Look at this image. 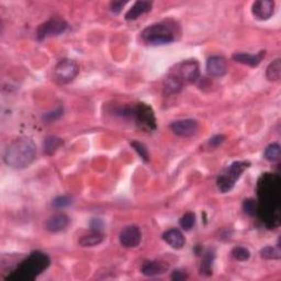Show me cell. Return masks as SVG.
I'll list each match as a JSON object with an SVG mask.
<instances>
[{
  "mask_svg": "<svg viewBox=\"0 0 281 281\" xmlns=\"http://www.w3.org/2000/svg\"><path fill=\"white\" fill-rule=\"evenodd\" d=\"M163 239L170 247H173L175 250L183 249L186 244L184 234L179 230H176V228H171V230L165 232Z\"/></svg>",
  "mask_w": 281,
  "mask_h": 281,
  "instance_id": "cell-15",
  "label": "cell"
},
{
  "mask_svg": "<svg viewBox=\"0 0 281 281\" xmlns=\"http://www.w3.org/2000/svg\"><path fill=\"white\" fill-rule=\"evenodd\" d=\"M126 1H113L111 2V10L114 13H120Z\"/></svg>",
  "mask_w": 281,
  "mask_h": 281,
  "instance_id": "cell-34",
  "label": "cell"
},
{
  "mask_svg": "<svg viewBox=\"0 0 281 281\" xmlns=\"http://www.w3.org/2000/svg\"><path fill=\"white\" fill-rule=\"evenodd\" d=\"M79 73V66L75 61L63 60L55 66L54 78L60 84H68Z\"/></svg>",
  "mask_w": 281,
  "mask_h": 281,
  "instance_id": "cell-6",
  "label": "cell"
},
{
  "mask_svg": "<svg viewBox=\"0 0 281 281\" xmlns=\"http://www.w3.org/2000/svg\"><path fill=\"white\" fill-rule=\"evenodd\" d=\"M243 209H244V212L249 216L253 217L257 213V204L254 199H246L243 202Z\"/></svg>",
  "mask_w": 281,
  "mask_h": 281,
  "instance_id": "cell-29",
  "label": "cell"
},
{
  "mask_svg": "<svg viewBox=\"0 0 281 281\" xmlns=\"http://www.w3.org/2000/svg\"><path fill=\"white\" fill-rule=\"evenodd\" d=\"M260 256L264 259H280L281 258V251L279 247H273L267 246L260 250Z\"/></svg>",
  "mask_w": 281,
  "mask_h": 281,
  "instance_id": "cell-24",
  "label": "cell"
},
{
  "mask_svg": "<svg viewBox=\"0 0 281 281\" xmlns=\"http://www.w3.org/2000/svg\"><path fill=\"white\" fill-rule=\"evenodd\" d=\"M68 28V25L61 18H51L49 21L43 23L37 29V39L43 40L47 36H55L62 34Z\"/></svg>",
  "mask_w": 281,
  "mask_h": 281,
  "instance_id": "cell-7",
  "label": "cell"
},
{
  "mask_svg": "<svg viewBox=\"0 0 281 281\" xmlns=\"http://www.w3.org/2000/svg\"><path fill=\"white\" fill-rule=\"evenodd\" d=\"M131 146L135 150L136 153L141 156V158L143 160H144V161H149L150 160L149 151H147V149H146L144 144H142V143L137 142V141H133V142H131Z\"/></svg>",
  "mask_w": 281,
  "mask_h": 281,
  "instance_id": "cell-28",
  "label": "cell"
},
{
  "mask_svg": "<svg viewBox=\"0 0 281 281\" xmlns=\"http://www.w3.org/2000/svg\"><path fill=\"white\" fill-rule=\"evenodd\" d=\"M69 224V219L67 216H65L63 213L55 214L52 218H50L46 222V230L50 232H61L65 230L66 227Z\"/></svg>",
  "mask_w": 281,
  "mask_h": 281,
  "instance_id": "cell-14",
  "label": "cell"
},
{
  "mask_svg": "<svg viewBox=\"0 0 281 281\" xmlns=\"http://www.w3.org/2000/svg\"><path fill=\"white\" fill-rule=\"evenodd\" d=\"M62 145V140L56 136H47L44 142V149L47 154H53Z\"/></svg>",
  "mask_w": 281,
  "mask_h": 281,
  "instance_id": "cell-25",
  "label": "cell"
},
{
  "mask_svg": "<svg viewBox=\"0 0 281 281\" xmlns=\"http://www.w3.org/2000/svg\"><path fill=\"white\" fill-rule=\"evenodd\" d=\"M36 146L29 137H20L7 147L3 160L13 169H25L35 159Z\"/></svg>",
  "mask_w": 281,
  "mask_h": 281,
  "instance_id": "cell-2",
  "label": "cell"
},
{
  "mask_svg": "<svg viewBox=\"0 0 281 281\" xmlns=\"http://www.w3.org/2000/svg\"><path fill=\"white\" fill-rule=\"evenodd\" d=\"M275 2L273 0H259L253 3L251 12L258 20H268L274 14Z\"/></svg>",
  "mask_w": 281,
  "mask_h": 281,
  "instance_id": "cell-12",
  "label": "cell"
},
{
  "mask_svg": "<svg viewBox=\"0 0 281 281\" xmlns=\"http://www.w3.org/2000/svg\"><path fill=\"white\" fill-rule=\"evenodd\" d=\"M196 224V214L192 212L186 213L185 216L179 220V225L182 226L185 231H190Z\"/></svg>",
  "mask_w": 281,
  "mask_h": 281,
  "instance_id": "cell-26",
  "label": "cell"
},
{
  "mask_svg": "<svg viewBox=\"0 0 281 281\" xmlns=\"http://www.w3.org/2000/svg\"><path fill=\"white\" fill-rule=\"evenodd\" d=\"M250 166V161H245V160L235 161V163H233L232 165L228 166L221 175H219V177L217 179V185L219 190L223 193L231 191L233 187H234L235 183L240 179L241 175L244 173Z\"/></svg>",
  "mask_w": 281,
  "mask_h": 281,
  "instance_id": "cell-5",
  "label": "cell"
},
{
  "mask_svg": "<svg viewBox=\"0 0 281 281\" xmlns=\"http://www.w3.org/2000/svg\"><path fill=\"white\" fill-rule=\"evenodd\" d=\"M224 141H225L224 135L219 134V135H214L213 137H211L210 141H209V144H210L211 147H218V146H220Z\"/></svg>",
  "mask_w": 281,
  "mask_h": 281,
  "instance_id": "cell-33",
  "label": "cell"
},
{
  "mask_svg": "<svg viewBox=\"0 0 281 281\" xmlns=\"http://www.w3.org/2000/svg\"><path fill=\"white\" fill-rule=\"evenodd\" d=\"M168 268V266L166 267L164 264L159 263V261H145L144 264L142 265V273L145 276H156V275H161L164 274L166 269Z\"/></svg>",
  "mask_w": 281,
  "mask_h": 281,
  "instance_id": "cell-18",
  "label": "cell"
},
{
  "mask_svg": "<svg viewBox=\"0 0 281 281\" xmlns=\"http://www.w3.org/2000/svg\"><path fill=\"white\" fill-rule=\"evenodd\" d=\"M179 75L186 83H194L199 78L200 68L197 61H187L178 66Z\"/></svg>",
  "mask_w": 281,
  "mask_h": 281,
  "instance_id": "cell-11",
  "label": "cell"
},
{
  "mask_svg": "<svg viewBox=\"0 0 281 281\" xmlns=\"http://www.w3.org/2000/svg\"><path fill=\"white\" fill-rule=\"evenodd\" d=\"M171 279L176 280V281H180V280H185L187 279V275H186L184 271L180 270H175L173 274H171Z\"/></svg>",
  "mask_w": 281,
  "mask_h": 281,
  "instance_id": "cell-35",
  "label": "cell"
},
{
  "mask_svg": "<svg viewBox=\"0 0 281 281\" xmlns=\"http://www.w3.org/2000/svg\"><path fill=\"white\" fill-rule=\"evenodd\" d=\"M103 235L100 232H93L92 234L85 235L79 240V245L82 247H94L101 244Z\"/></svg>",
  "mask_w": 281,
  "mask_h": 281,
  "instance_id": "cell-20",
  "label": "cell"
},
{
  "mask_svg": "<svg viewBox=\"0 0 281 281\" xmlns=\"http://www.w3.org/2000/svg\"><path fill=\"white\" fill-rule=\"evenodd\" d=\"M142 239V234L140 228L135 225H130L125 227L120 233V243L122 246L126 249H133L140 244Z\"/></svg>",
  "mask_w": 281,
  "mask_h": 281,
  "instance_id": "cell-10",
  "label": "cell"
},
{
  "mask_svg": "<svg viewBox=\"0 0 281 281\" xmlns=\"http://www.w3.org/2000/svg\"><path fill=\"white\" fill-rule=\"evenodd\" d=\"M207 71L212 77H223L227 73V62L222 56H212L207 62Z\"/></svg>",
  "mask_w": 281,
  "mask_h": 281,
  "instance_id": "cell-13",
  "label": "cell"
},
{
  "mask_svg": "<svg viewBox=\"0 0 281 281\" xmlns=\"http://www.w3.org/2000/svg\"><path fill=\"white\" fill-rule=\"evenodd\" d=\"M90 228L93 232H101L103 228V222L100 219H93L90 221Z\"/></svg>",
  "mask_w": 281,
  "mask_h": 281,
  "instance_id": "cell-32",
  "label": "cell"
},
{
  "mask_svg": "<svg viewBox=\"0 0 281 281\" xmlns=\"http://www.w3.org/2000/svg\"><path fill=\"white\" fill-rule=\"evenodd\" d=\"M51 264L49 256L41 251H33L26 260H23L16 270L8 276V281H32Z\"/></svg>",
  "mask_w": 281,
  "mask_h": 281,
  "instance_id": "cell-3",
  "label": "cell"
},
{
  "mask_svg": "<svg viewBox=\"0 0 281 281\" xmlns=\"http://www.w3.org/2000/svg\"><path fill=\"white\" fill-rule=\"evenodd\" d=\"M170 128L176 135L188 137L197 134L199 130V125L193 119H186V120H178L173 122L170 125Z\"/></svg>",
  "mask_w": 281,
  "mask_h": 281,
  "instance_id": "cell-9",
  "label": "cell"
},
{
  "mask_svg": "<svg viewBox=\"0 0 281 281\" xmlns=\"http://www.w3.org/2000/svg\"><path fill=\"white\" fill-rule=\"evenodd\" d=\"M265 56V52H260L258 55H251L247 53H235L233 55V60L236 63H241L244 65H249L250 67H256L261 62V59Z\"/></svg>",
  "mask_w": 281,
  "mask_h": 281,
  "instance_id": "cell-17",
  "label": "cell"
},
{
  "mask_svg": "<svg viewBox=\"0 0 281 281\" xmlns=\"http://www.w3.org/2000/svg\"><path fill=\"white\" fill-rule=\"evenodd\" d=\"M261 212H265V222L269 227L279 225L280 180L276 175H263L258 184Z\"/></svg>",
  "mask_w": 281,
  "mask_h": 281,
  "instance_id": "cell-1",
  "label": "cell"
},
{
  "mask_svg": "<svg viewBox=\"0 0 281 281\" xmlns=\"http://www.w3.org/2000/svg\"><path fill=\"white\" fill-rule=\"evenodd\" d=\"M214 253L212 250H208L203 256V259L201 261V267H200V271L201 274L206 276L212 275V266L214 261Z\"/></svg>",
  "mask_w": 281,
  "mask_h": 281,
  "instance_id": "cell-22",
  "label": "cell"
},
{
  "mask_svg": "<svg viewBox=\"0 0 281 281\" xmlns=\"http://www.w3.org/2000/svg\"><path fill=\"white\" fill-rule=\"evenodd\" d=\"M142 39L151 45H163L174 42L175 32L168 23H156L147 27L142 32Z\"/></svg>",
  "mask_w": 281,
  "mask_h": 281,
  "instance_id": "cell-4",
  "label": "cell"
},
{
  "mask_svg": "<svg viewBox=\"0 0 281 281\" xmlns=\"http://www.w3.org/2000/svg\"><path fill=\"white\" fill-rule=\"evenodd\" d=\"M53 207L56 209H64V208H67L71 204V198L67 197V196H60V197H56L53 202Z\"/></svg>",
  "mask_w": 281,
  "mask_h": 281,
  "instance_id": "cell-30",
  "label": "cell"
},
{
  "mask_svg": "<svg viewBox=\"0 0 281 281\" xmlns=\"http://www.w3.org/2000/svg\"><path fill=\"white\" fill-rule=\"evenodd\" d=\"M232 255L236 260H240V261H245L250 257V250H247L246 247H243V246L235 247V249L232 250Z\"/></svg>",
  "mask_w": 281,
  "mask_h": 281,
  "instance_id": "cell-27",
  "label": "cell"
},
{
  "mask_svg": "<svg viewBox=\"0 0 281 281\" xmlns=\"http://www.w3.org/2000/svg\"><path fill=\"white\" fill-rule=\"evenodd\" d=\"M152 6H153V2L151 1H136L133 4L132 8L128 10L125 14V20L131 21V20H136L137 18L142 14H144L146 12H150Z\"/></svg>",
  "mask_w": 281,
  "mask_h": 281,
  "instance_id": "cell-16",
  "label": "cell"
},
{
  "mask_svg": "<svg viewBox=\"0 0 281 281\" xmlns=\"http://www.w3.org/2000/svg\"><path fill=\"white\" fill-rule=\"evenodd\" d=\"M182 88H183V82H182V79H179V77H177V76L171 75L165 79L164 90L166 94H171L179 93L180 90H182Z\"/></svg>",
  "mask_w": 281,
  "mask_h": 281,
  "instance_id": "cell-19",
  "label": "cell"
},
{
  "mask_svg": "<svg viewBox=\"0 0 281 281\" xmlns=\"http://www.w3.org/2000/svg\"><path fill=\"white\" fill-rule=\"evenodd\" d=\"M62 114H63V109H57V110H55L53 112L46 113L45 116L43 117V119H44V120L47 122H52V121H55L56 119L61 118Z\"/></svg>",
  "mask_w": 281,
  "mask_h": 281,
  "instance_id": "cell-31",
  "label": "cell"
},
{
  "mask_svg": "<svg viewBox=\"0 0 281 281\" xmlns=\"http://www.w3.org/2000/svg\"><path fill=\"white\" fill-rule=\"evenodd\" d=\"M135 118L136 122L141 127L146 128V130H154L156 127V120L154 112L152 109L144 103L137 104L135 109Z\"/></svg>",
  "mask_w": 281,
  "mask_h": 281,
  "instance_id": "cell-8",
  "label": "cell"
},
{
  "mask_svg": "<svg viewBox=\"0 0 281 281\" xmlns=\"http://www.w3.org/2000/svg\"><path fill=\"white\" fill-rule=\"evenodd\" d=\"M281 155V147L277 143H273L265 150V158L269 161H277Z\"/></svg>",
  "mask_w": 281,
  "mask_h": 281,
  "instance_id": "cell-23",
  "label": "cell"
},
{
  "mask_svg": "<svg viewBox=\"0 0 281 281\" xmlns=\"http://www.w3.org/2000/svg\"><path fill=\"white\" fill-rule=\"evenodd\" d=\"M266 75H267V78L271 82H277L280 79L281 76V61L278 59L274 61L273 63H270L266 70Z\"/></svg>",
  "mask_w": 281,
  "mask_h": 281,
  "instance_id": "cell-21",
  "label": "cell"
}]
</instances>
